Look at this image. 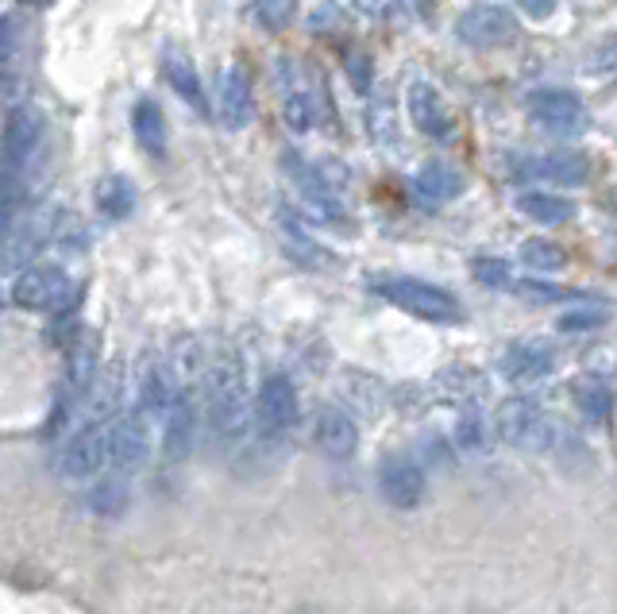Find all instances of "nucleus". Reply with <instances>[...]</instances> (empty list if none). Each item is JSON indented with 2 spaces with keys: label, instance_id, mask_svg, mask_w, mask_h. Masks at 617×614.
Returning a JSON list of instances; mask_svg holds the SVG:
<instances>
[{
  "label": "nucleus",
  "instance_id": "5701e85b",
  "mask_svg": "<svg viewBox=\"0 0 617 614\" xmlns=\"http://www.w3.org/2000/svg\"><path fill=\"white\" fill-rule=\"evenodd\" d=\"M463 190H467L463 174L456 167L441 163V159H433V163H425L413 174V193H417L425 205H448V201H456Z\"/></svg>",
  "mask_w": 617,
  "mask_h": 614
},
{
  "label": "nucleus",
  "instance_id": "f257e3e1",
  "mask_svg": "<svg viewBox=\"0 0 617 614\" xmlns=\"http://www.w3.org/2000/svg\"><path fill=\"white\" fill-rule=\"evenodd\" d=\"M251 406H255V391H251L247 363L224 344L209 355L201 379V433L213 449L232 452L251 430Z\"/></svg>",
  "mask_w": 617,
  "mask_h": 614
},
{
  "label": "nucleus",
  "instance_id": "f704fd0d",
  "mask_svg": "<svg viewBox=\"0 0 617 614\" xmlns=\"http://www.w3.org/2000/svg\"><path fill=\"white\" fill-rule=\"evenodd\" d=\"M456 444H459V452H467V456H478V452L486 449V430H483V422H478L475 410L459 417V425H456Z\"/></svg>",
  "mask_w": 617,
  "mask_h": 614
},
{
  "label": "nucleus",
  "instance_id": "b1692460",
  "mask_svg": "<svg viewBox=\"0 0 617 614\" xmlns=\"http://www.w3.org/2000/svg\"><path fill=\"white\" fill-rule=\"evenodd\" d=\"M132 135L151 159H162L170 151V124H166V112L159 109V101L151 97H140L132 104Z\"/></svg>",
  "mask_w": 617,
  "mask_h": 614
},
{
  "label": "nucleus",
  "instance_id": "4468645a",
  "mask_svg": "<svg viewBox=\"0 0 617 614\" xmlns=\"http://www.w3.org/2000/svg\"><path fill=\"white\" fill-rule=\"evenodd\" d=\"M101 375V341L93 329H78L67 341V371H62V406L74 410L93 391Z\"/></svg>",
  "mask_w": 617,
  "mask_h": 614
},
{
  "label": "nucleus",
  "instance_id": "cd10ccee",
  "mask_svg": "<svg viewBox=\"0 0 617 614\" xmlns=\"http://www.w3.org/2000/svg\"><path fill=\"white\" fill-rule=\"evenodd\" d=\"M85 503L97 519H120V514L128 511V503H132V487H128L124 475H104V480L93 483V491L85 495Z\"/></svg>",
  "mask_w": 617,
  "mask_h": 614
},
{
  "label": "nucleus",
  "instance_id": "72a5a7b5",
  "mask_svg": "<svg viewBox=\"0 0 617 614\" xmlns=\"http://www.w3.org/2000/svg\"><path fill=\"white\" fill-rule=\"evenodd\" d=\"M475 279L483 282V286L490 290H514V274H509V263L506 260H490V255H483V260H475Z\"/></svg>",
  "mask_w": 617,
  "mask_h": 614
},
{
  "label": "nucleus",
  "instance_id": "9b49d317",
  "mask_svg": "<svg viewBox=\"0 0 617 614\" xmlns=\"http://www.w3.org/2000/svg\"><path fill=\"white\" fill-rule=\"evenodd\" d=\"M132 383H135V406L132 410H140L151 425H162V417L170 414V406H174V399H178V383H174V375H170L162 352L140 355Z\"/></svg>",
  "mask_w": 617,
  "mask_h": 614
},
{
  "label": "nucleus",
  "instance_id": "6ab92c4d",
  "mask_svg": "<svg viewBox=\"0 0 617 614\" xmlns=\"http://www.w3.org/2000/svg\"><path fill=\"white\" fill-rule=\"evenodd\" d=\"M590 159L583 151H548V155L525 159L517 163V178L525 182H556L567 185V190H579V185H590Z\"/></svg>",
  "mask_w": 617,
  "mask_h": 614
},
{
  "label": "nucleus",
  "instance_id": "f3484780",
  "mask_svg": "<svg viewBox=\"0 0 617 614\" xmlns=\"http://www.w3.org/2000/svg\"><path fill=\"white\" fill-rule=\"evenodd\" d=\"M213 109L229 132H240L255 120V89L243 67H224L213 85Z\"/></svg>",
  "mask_w": 617,
  "mask_h": 614
},
{
  "label": "nucleus",
  "instance_id": "f8f14e48",
  "mask_svg": "<svg viewBox=\"0 0 617 614\" xmlns=\"http://www.w3.org/2000/svg\"><path fill=\"white\" fill-rule=\"evenodd\" d=\"M517 36V20L506 4H471L456 20V39L471 51H498Z\"/></svg>",
  "mask_w": 617,
  "mask_h": 614
},
{
  "label": "nucleus",
  "instance_id": "a878e982",
  "mask_svg": "<svg viewBox=\"0 0 617 614\" xmlns=\"http://www.w3.org/2000/svg\"><path fill=\"white\" fill-rule=\"evenodd\" d=\"M93 205H97V213H101L104 221H128V217L135 213V205H140V193H135L132 178L109 174V178H101V182H97Z\"/></svg>",
  "mask_w": 617,
  "mask_h": 614
},
{
  "label": "nucleus",
  "instance_id": "4be33fe9",
  "mask_svg": "<svg viewBox=\"0 0 617 614\" xmlns=\"http://www.w3.org/2000/svg\"><path fill=\"white\" fill-rule=\"evenodd\" d=\"M279 236H282V252H286L297 266H305V271H321V266L332 263V255L316 244L313 232L302 224V213H294V209H286V205H282V213H279Z\"/></svg>",
  "mask_w": 617,
  "mask_h": 614
},
{
  "label": "nucleus",
  "instance_id": "412c9836",
  "mask_svg": "<svg viewBox=\"0 0 617 614\" xmlns=\"http://www.w3.org/2000/svg\"><path fill=\"white\" fill-rule=\"evenodd\" d=\"M162 78H166V85L178 93V101L190 104L198 117H209V89H205V78H201V70L193 67V59L185 51H178V47H166L162 51Z\"/></svg>",
  "mask_w": 617,
  "mask_h": 614
},
{
  "label": "nucleus",
  "instance_id": "f03ea898",
  "mask_svg": "<svg viewBox=\"0 0 617 614\" xmlns=\"http://www.w3.org/2000/svg\"><path fill=\"white\" fill-rule=\"evenodd\" d=\"M282 171H286L297 201H302V209L313 221L344 224V217H347L344 182H340L328 163H313L302 151H286V155H282Z\"/></svg>",
  "mask_w": 617,
  "mask_h": 614
},
{
  "label": "nucleus",
  "instance_id": "7c9ffc66",
  "mask_svg": "<svg viewBox=\"0 0 617 614\" xmlns=\"http://www.w3.org/2000/svg\"><path fill=\"white\" fill-rule=\"evenodd\" d=\"M572 394H575V406L583 410L587 422H603V417L610 414V391H606L603 379H590V375L575 379Z\"/></svg>",
  "mask_w": 617,
  "mask_h": 614
},
{
  "label": "nucleus",
  "instance_id": "0eeeda50",
  "mask_svg": "<svg viewBox=\"0 0 617 614\" xmlns=\"http://www.w3.org/2000/svg\"><path fill=\"white\" fill-rule=\"evenodd\" d=\"M274 85H279V97H282V120H286V128L294 135H308L321 128L324 120V101L321 93L308 82L305 67L302 62H294L290 54H282L279 62H274L271 70Z\"/></svg>",
  "mask_w": 617,
  "mask_h": 614
},
{
  "label": "nucleus",
  "instance_id": "c756f323",
  "mask_svg": "<svg viewBox=\"0 0 617 614\" xmlns=\"http://www.w3.org/2000/svg\"><path fill=\"white\" fill-rule=\"evenodd\" d=\"M517 255H522V263L537 274H556V271H564L567 266L564 248L552 244V240H544V236H529L522 248H517Z\"/></svg>",
  "mask_w": 617,
  "mask_h": 614
},
{
  "label": "nucleus",
  "instance_id": "ea45409f",
  "mask_svg": "<svg viewBox=\"0 0 617 614\" xmlns=\"http://www.w3.org/2000/svg\"><path fill=\"white\" fill-rule=\"evenodd\" d=\"M522 12L529 16V20H548V16H556L559 12V4H522Z\"/></svg>",
  "mask_w": 617,
  "mask_h": 614
},
{
  "label": "nucleus",
  "instance_id": "7ed1b4c3",
  "mask_svg": "<svg viewBox=\"0 0 617 614\" xmlns=\"http://www.w3.org/2000/svg\"><path fill=\"white\" fill-rule=\"evenodd\" d=\"M371 290H375L383 302L397 305V310L413 313L421 321H433V325H456L463 318L456 294H448L444 286L425 279H413V274H378L371 279Z\"/></svg>",
  "mask_w": 617,
  "mask_h": 614
},
{
  "label": "nucleus",
  "instance_id": "dca6fc26",
  "mask_svg": "<svg viewBox=\"0 0 617 614\" xmlns=\"http://www.w3.org/2000/svg\"><path fill=\"white\" fill-rule=\"evenodd\" d=\"M198 441H201V399L198 391H178L170 414L162 417V456L170 464H182V460H190Z\"/></svg>",
  "mask_w": 617,
  "mask_h": 614
},
{
  "label": "nucleus",
  "instance_id": "4c0bfd02",
  "mask_svg": "<svg viewBox=\"0 0 617 614\" xmlns=\"http://www.w3.org/2000/svg\"><path fill=\"white\" fill-rule=\"evenodd\" d=\"M305 20L313 31H336L340 20H344V4H313L305 12Z\"/></svg>",
  "mask_w": 617,
  "mask_h": 614
},
{
  "label": "nucleus",
  "instance_id": "423d86ee",
  "mask_svg": "<svg viewBox=\"0 0 617 614\" xmlns=\"http://www.w3.org/2000/svg\"><path fill=\"white\" fill-rule=\"evenodd\" d=\"M297 417H302V399H297V386L286 371H274L259 383L255 406H251V425L259 430V437L279 444L297 430Z\"/></svg>",
  "mask_w": 617,
  "mask_h": 614
},
{
  "label": "nucleus",
  "instance_id": "c9c22d12",
  "mask_svg": "<svg viewBox=\"0 0 617 614\" xmlns=\"http://www.w3.org/2000/svg\"><path fill=\"white\" fill-rule=\"evenodd\" d=\"M514 290L522 298H533V302H575V290L567 286H548V282H514Z\"/></svg>",
  "mask_w": 617,
  "mask_h": 614
},
{
  "label": "nucleus",
  "instance_id": "20e7f679",
  "mask_svg": "<svg viewBox=\"0 0 617 614\" xmlns=\"http://www.w3.org/2000/svg\"><path fill=\"white\" fill-rule=\"evenodd\" d=\"M12 305L28 313H43V318H62L74 310L78 302V282L70 279L62 266H20L8 290Z\"/></svg>",
  "mask_w": 617,
  "mask_h": 614
},
{
  "label": "nucleus",
  "instance_id": "a19ab883",
  "mask_svg": "<svg viewBox=\"0 0 617 614\" xmlns=\"http://www.w3.org/2000/svg\"><path fill=\"white\" fill-rule=\"evenodd\" d=\"M294 614H321V611H294Z\"/></svg>",
  "mask_w": 617,
  "mask_h": 614
},
{
  "label": "nucleus",
  "instance_id": "1a4fd4ad",
  "mask_svg": "<svg viewBox=\"0 0 617 614\" xmlns=\"http://www.w3.org/2000/svg\"><path fill=\"white\" fill-rule=\"evenodd\" d=\"M109 430L112 425L81 417V425L70 433V441L62 444V456H59V467L67 480L85 483V480H97L109 467Z\"/></svg>",
  "mask_w": 617,
  "mask_h": 614
},
{
  "label": "nucleus",
  "instance_id": "c85d7f7f",
  "mask_svg": "<svg viewBox=\"0 0 617 614\" xmlns=\"http://www.w3.org/2000/svg\"><path fill=\"white\" fill-rule=\"evenodd\" d=\"M436 391L444 394L448 402H459V406H475L478 399L486 394V379L471 368H448L436 383Z\"/></svg>",
  "mask_w": 617,
  "mask_h": 614
},
{
  "label": "nucleus",
  "instance_id": "aec40b11",
  "mask_svg": "<svg viewBox=\"0 0 617 614\" xmlns=\"http://www.w3.org/2000/svg\"><path fill=\"white\" fill-rule=\"evenodd\" d=\"M313 444L328 460H352L360 449V425L344 406H324L313 417Z\"/></svg>",
  "mask_w": 617,
  "mask_h": 614
},
{
  "label": "nucleus",
  "instance_id": "e433bc0d",
  "mask_svg": "<svg viewBox=\"0 0 617 614\" xmlns=\"http://www.w3.org/2000/svg\"><path fill=\"white\" fill-rule=\"evenodd\" d=\"M590 74H617V39H603L595 51L587 54Z\"/></svg>",
  "mask_w": 617,
  "mask_h": 614
},
{
  "label": "nucleus",
  "instance_id": "2f4dec72",
  "mask_svg": "<svg viewBox=\"0 0 617 614\" xmlns=\"http://www.w3.org/2000/svg\"><path fill=\"white\" fill-rule=\"evenodd\" d=\"M610 305L606 302H598V305H572V310H564L559 313V321H556V329L559 333H590V329H603V325H610Z\"/></svg>",
  "mask_w": 617,
  "mask_h": 614
},
{
  "label": "nucleus",
  "instance_id": "9d476101",
  "mask_svg": "<svg viewBox=\"0 0 617 614\" xmlns=\"http://www.w3.org/2000/svg\"><path fill=\"white\" fill-rule=\"evenodd\" d=\"M43 143H47V120L36 109L20 104V109L8 112L4 132H0V163L28 174L31 163L39 159V151H43Z\"/></svg>",
  "mask_w": 617,
  "mask_h": 614
},
{
  "label": "nucleus",
  "instance_id": "393cba45",
  "mask_svg": "<svg viewBox=\"0 0 617 614\" xmlns=\"http://www.w3.org/2000/svg\"><path fill=\"white\" fill-rule=\"evenodd\" d=\"M502 375L517 386H533L552 375V352L544 344H514L502 360Z\"/></svg>",
  "mask_w": 617,
  "mask_h": 614
},
{
  "label": "nucleus",
  "instance_id": "2eb2a0df",
  "mask_svg": "<svg viewBox=\"0 0 617 614\" xmlns=\"http://www.w3.org/2000/svg\"><path fill=\"white\" fill-rule=\"evenodd\" d=\"M425 491H428V480H425V467H421L417 460L405 456V452H390V456H383V464H378V495H383L394 511H413V506H421Z\"/></svg>",
  "mask_w": 617,
  "mask_h": 614
},
{
  "label": "nucleus",
  "instance_id": "473e14b6",
  "mask_svg": "<svg viewBox=\"0 0 617 614\" xmlns=\"http://www.w3.org/2000/svg\"><path fill=\"white\" fill-rule=\"evenodd\" d=\"M251 16H255V23L263 31H282L297 16V4H290V0H259V4H251Z\"/></svg>",
  "mask_w": 617,
  "mask_h": 614
},
{
  "label": "nucleus",
  "instance_id": "6e6552de",
  "mask_svg": "<svg viewBox=\"0 0 617 614\" xmlns=\"http://www.w3.org/2000/svg\"><path fill=\"white\" fill-rule=\"evenodd\" d=\"M525 109L537 120L540 132L559 135V140H572V135H583L590 128L587 104H583V97L572 93V89H533Z\"/></svg>",
  "mask_w": 617,
  "mask_h": 614
},
{
  "label": "nucleus",
  "instance_id": "58836bf2",
  "mask_svg": "<svg viewBox=\"0 0 617 614\" xmlns=\"http://www.w3.org/2000/svg\"><path fill=\"white\" fill-rule=\"evenodd\" d=\"M16 54V28L8 20H0V67H8Z\"/></svg>",
  "mask_w": 617,
  "mask_h": 614
},
{
  "label": "nucleus",
  "instance_id": "bb28decb",
  "mask_svg": "<svg viewBox=\"0 0 617 614\" xmlns=\"http://www.w3.org/2000/svg\"><path fill=\"white\" fill-rule=\"evenodd\" d=\"M517 213L525 217V221L533 224H544V229H552V224H564L575 217V201L564 198V193H544V190H529V193H517Z\"/></svg>",
  "mask_w": 617,
  "mask_h": 614
},
{
  "label": "nucleus",
  "instance_id": "ddd939ff",
  "mask_svg": "<svg viewBox=\"0 0 617 614\" xmlns=\"http://www.w3.org/2000/svg\"><path fill=\"white\" fill-rule=\"evenodd\" d=\"M151 430L154 425L140 410H124L109 430V464L112 475H135L151 456Z\"/></svg>",
  "mask_w": 617,
  "mask_h": 614
},
{
  "label": "nucleus",
  "instance_id": "39448f33",
  "mask_svg": "<svg viewBox=\"0 0 617 614\" xmlns=\"http://www.w3.org/2000/svg\"><path fill=\"white\" fill-rule=\"evenodd\" d=\"M494 433L517 452H548L556 441V425L544 414V406L529 394H514V399L498 402L494 410Z\"/></svg>",
  "mask_w": 617,
  "mask_h": 614
},
{
  "label": "nucleus",
  "instance_id": "a211bd4d",
  "mask_svg": "<svg viewBox=\"0 0 617 614\" xmlns=\"http://www.w3.org/2000/svg\"><path fill=\"white\" fill-rule=\"evenodd\" d=\"M405 109H409L413 128H417L421 135H428V140L444 143V140H452V132H456V117H452L448 101H444L436 85L413 82L409 89H405Z\"/></svg>",
  "mask_w": 617,
  "mask_h": 614
},
{
  "label": "nucleus",
  "instance_id": "79ce46f5",
  "mask_svg": "<svg viewBox=\"0 0 617 614\" xmlns=\"http://www.w3.org/2000/svg\"><path fill=\"white\" fill-rule=\"evenodd\" d=\"M614 244H617V240H614Z\"/></svg>",
  "mask_w": 617,
  "mask_h": 614
}]
</instances>
